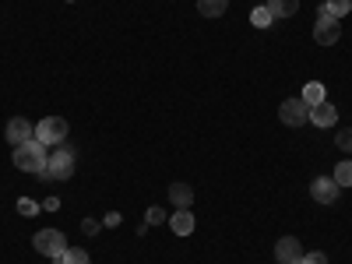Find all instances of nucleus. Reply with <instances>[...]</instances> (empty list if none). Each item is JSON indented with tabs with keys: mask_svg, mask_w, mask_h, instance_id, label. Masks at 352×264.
<instances>
[{
	"mask_svg": "<svg viewBox=\"0 0 352 264\" xmlns=\"http://www.w3.org/2000/svg\"><path fill=\"white\" fill-rule=\"evenodd\" d=\"M307 106H317V102H324L328 96H324V85H320V81H307L303 85V96H300Z\"/></svg>",
	"mask_w": 352,
	"mask_h": 264,
	"instance_id": "14",
	"label": "nucleus"
},
{
	"mask_svg": "<svg viewBox=\"0 0 352 264\" xmlns=\"http://www.w3.org/2000/svg\"><path fill=\"white\" fill-rule=\"evenodd\" d=\"M335 144L345 152V155H352V127H345V131H338L335 134Z\"/></svg>",
	"mask_w": 352,
	"mask_h": 264,
	"instance_id": "20",
	"label": "nucleus"
},
{
	"mask_svg": "<svg viewBox=\"0 0 352 264\" xmlns=\"http://www.w3.org/2000/svg\"><path fill=\"white\" fill-rule=\"evenodd\" d=\"M56 204H60L56 197H46V201H43V208H46V212H56Z\"/></svg>",
	"mask_w": 352,
	"mask_h": 264,
	"instance_id": "26",
	"label": "nucleus"
},
{
	"mask_svg": "<svg viewBox=\"0 0 352 264\" xmlns=\"http://www.w3.org/2000/svg\"><path fill=\"white\" fill-rule=\"evenodd\" d=\"M303 264H328V254H320V250H310V254H303Z\"/></svg>",
	"mask_w": 352,
	"mask_h": 264,
	"instance_id": "24",
	"label": "nucleus"
},
{
	"mask_svg": "<svg viewBox=\"0 0 352 264\" xmlns=\"http://www.w3.org/2000/svg\"><path fill=\"white\" fill-rule=\"evenodd\" d=\"M226 8H229V0H197V11L204 18H222Z\"/></svg>",
	"mask_w": 352,
	"mask_h": 264,
	"instance_id": "15",
	"label": "nucleus"
},
{
	"mask_svg": "<svg viewBox=\"0 0 352 264\" xmlns=\"http://www.w3.org/2000/svg\"><path fill=\"white\" fill-rule=\"evenodd\" d=\"M264 8L272 11V18H275V21H282V18H292V14L300 11V0H268Z\"/></svg>",
	"mask_w": 352,
	"mask_h": 264,
	"instance_id": "12",
	"label": "nucleus"
},
{
	"mask_svg": "<svg viewBox=\"0 0 352 264\" xmlns=\"http://www.w3.org/2000/svg\"><path fill=\"white\" fill-rule=\"evenodd\" d=\"M324 8H328V11H331V14H335V18L342 21V18H345V14L352 11V0H328Z\"/></svg>",
	"mask_w": 352,
	"mask_h": 264,
	"instance_id": "19",
	"label": "nucleus"
},
{
	"mask_svg": "<svg viewBox=\"0 0 352 264\" xmlns=\"http://www.w3.org/2000/svg\"><path fill=\"white\" fill-rule=\"evenodd\" d=\"M39 176L43 180H71L74 176V152L67 148V144H60V148L50 155L46 169H39Z\"/></svg>",
	"mask_w": 352,
	"mask_h": 264,
	"instance_id": "2",
	"label": "nucleus"
},
{
	"mask_svg": "<svg viewBox=\"0 0 352 264\" xmlns=\"http://www.w3.org/2000/svg\"><path fill=\"white\" fill-rule=\"evenodd\" d=\"M303 243L296 240V236H282L278 243H275V261L278 264H303Z\"/></svg>",
	"mask_w": 352,
	"mask_h": 264,
	"instance_id": "7",
	"label": "nucleus"
},
{
	"mask_svg": "<svg viewBox=\"0 0 352 264\" xmlns=\"http://www.w3.org/2000/svg\"><path fill=\"white\" fill-rule=\"evenodd\" d=\"M53 264H92V261H88V254H85L81 247H67L64 254L53 257Z\"/></svg>",
	"mask_w": 352,
	"mask_h": 264,
	"instance_id": "16",
	"label": "nucleus"
},
{
	"mask_svg": "<svg viewBox=\"0 0 352 264\" xmlns=\"http://www.w3.org/2000/svg\"><path fill=\"white\" fill-rule=\"evenodd\" d=\"M32 247L46 257H56V254H64L67 250V236L60 229H39L36 236H32Z\"/></svg>",
	"mask_w": 352,
	"mask_h": 264,
	"instance_id": "5",
	"label": "nucleus"
},
{
	"mask_svg": "<svg viewBox=\"0 0 352 264\" xmlns=\"http://www.w3.org/2000/svg\"><path fill=\"white\" fill-rule=\"evenodd\" d=\"M169 201L176 204V208H190V204H194L190 184H173V187H169Z\"/></svg>",
	"mask_w": 352,
	"mask_h": 264,
	"instance_id": "13",
	"label": "nucleus"
},
{
	"mask_svg": "<svg viewBox=\"0 0 352 264\" xmlns=\"http://www.w3.org/2000/svg\"><path fill=\"white\" fill-rule=\"evenodd\" d=\"M310 124L314 127H335L338 124V109L324 99V102H317V106H310Z\"/></svg>",
	"mask_w": 352,
	"mask_h": 264,
	"instance_id": "10",
	"label": "nucleus"
},
{
	"mask_svg": "<svg viewBox=\"0 0 352 264\" xmlns=\"http://www.w3.org/2000/svg\"><path fill=\"white\" fill-rule=\"evenodd\" d=\"M39 208H43V204H36L32 197H21V201H18V212H21V215H36Z\"/></svg>",
	"mask_w": 352,
	"mask_h": 264,
	"instance_id": "21",
	"label": "nucleus"
},
{
	"mask_svg": "<svg viewBox=\"0 0 352 264\" xmlns=\"http://www.w3.org/2000/svg\"><path fill=\"white\" fill-rule=\"evenodd\" d=\"M314 39H317L320 46H335V43L342 39V25H338V18H335V14H331L328 8H320V11H317Z\"/></svg>",
	"mask_w": 352,
	"mask_h": 264,
	"instance_id": "3",
	"label": "nucleus"
},
{
	"mask_svg": "<svg viewBox=\"0 0 352 264\" xmlns=\"http://www.w3.org/2000/svg\"><path fill=\"white\" fill-rule=\"evenodd\" d=\"M144 219H148V226H159V222H169V215H166L162 208H148V215H144Z\"/></svg>",
	"mask_w": 352,
	"mask_h": 264,
	"instance_id": "22",
	"label": "nucleus"
},
{
	"mask_svg": "<svg viewBox=\"0 0 352 264\" xmlns=\"http://www.w3.org/2000/svg\"><path fill=\"white\" fill-rule=\"evenodd\" d=\"M331 180H335L342 190H345V187H352V162H349V159L335 166V176H331Z\"/></svg>",
	"mask_w": 352,
	"mask_h": 264,
	"instance_id": "17",
	"label": "nucleus"
},
{
	"mask_svg": "<svg viewBox=\"0 0 352 264\" xmlns=\"http://www.w3.org/2000/svg\"><path fill=\"white\" fill-rule=\"evenodd\" d=\"M46 162H50V155H46V144L39 138H32V141H25V144L14 148V166L21 173H39V169H46Z\"/></svg>",
	"mask_w": 352,
	"mask_h": 264,
	"instance_id": "1",
	"label": "nucleus"
},
{
	"mask_svg": "<svg viewBox=\"0 0 352 264\" xmlns=\"http://www.w3.org/2000/svg\"><path fill=\"white\" fill-rule=\"evenodd\" d=\"M310 194H314L317 204H335L338 194H342V187L331 180V176H317V180L310 184Z\"/></svg>",
	"mask_w": 352,
	"mask_h": 264,
	"instance_id": "9",
	"label": "nucleus"
},
{
	"mask_svg": "<svg viewBox=\"0 0 352 264\" xmlns=\"http://www.w3.org/2000/svg\"><path fill=\"white\" fill-rule=\"evenodd\" d=\"M99 229H102V222H96V219H85V222H81V232H85V236H96Z\"/></svg>",
	"mask_w": 352,
	"mask_h": 264,
	"instance_id": "23",
	"label": "nucleus"
},
{
	"mask_svg": "<svg viewBox=\"0 0 352 264\" xmlns=\"http://www.w3.org/2000/svg\"><path fill=\"white\" fill-rule=\"evenodd\" d=\"M67 134H71V127H67L64 116H46V120H39V127H36V138L43 144H56V148L67 141Z\"/></svg>",
	"mask_w": 352,
	"mask_h": 264,
	"instance_id": "4",
	"label": "nucleus"
},
{
	"mask_svg": "<svg viewBox=\"0 0 352 264\" xmlns=\"http://www.w3.org/2000/svg\"><path fill=\"white\" fill-rule=\"evenodd\" d=\"M120 222H124V215H120V212H109V215L102 219V226H120Z\"/></svg>",
	"mask_w": 352,
	"mask_h": 264,
	"instance_id": "25",
	"label": "nucleus"
},
{
	"mask_svg": "<svg viewBox=\"0 0 352 264\" xmlns=\"http://www.w3.org/2000/svg\"><path fill=\"white\" fill-rule=\"evenodd\" d=\"M4 138H8V144H14V148H18V144H25V141L36 138V127L28 124L25 116H11L8 127H4Z\"/></svg>",
	"mask_w": 352,
	"mask_h": 264,
	"instance_id": "8",
	"label": "nucleus"
},
{
	"mask_svg": "<svg viewBox=\"0 0 352 264\" xmlns=\"http://www.w3.org/2000/svg\"><path fill=\"white\" fill-rule=\"evenodd\" d=\"M272 21H275V18H272L268 8H254V11H250V25H254V28H268Z\"/></svg>",
	"mask_w": 352,
	"mask_h": 264,
	"instance_id": "18",
	"label": "nucleus"
},
{
	"mask_svg": "<svg viewBox=\"0 0 352 264\" xmlns=\"http://www.w3.org/2000/svg\"><path fill=\"white\" fill-rule=\"evenodd\" d=\"M278 120L285 127H303V124H310V106L303 99H285L278 106Z\"/></svg>",
	"mask_w": 352,
	"mask_h": 264,
	"instance_id": "6",
	"label": "nucleus"
},
{
	"mask_svg": "<svg viewBox=\"0 0 352 264\" xmlns=\"http://www.w3.org/2000/svg\"><path fill=\"white\" fill-rule=\"evenodd\" d=\"M169 226H173L176 236H190V232H194V215H190V208H176V212L169 215Z\"/></svg>",
	"mask_w": 352,
	"mask_h": 264,
	"instance_id": "11",
	"label": "nucleus"
}]
</instances>
